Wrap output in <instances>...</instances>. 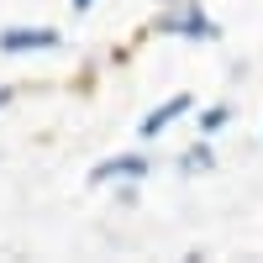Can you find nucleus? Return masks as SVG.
<instances>
[{
	"label": "nucleus",
	"mask_w": 263,
	"mask_h": 263,
	"mask_svg": "<svg viewBox=\"0 0 263 263\" xmlns=\"http://www.w3.org/2000/svg\"><path fill=\"white\" fill-rule=\"evenodd\" d=\"M137 174H147V158H111L95 168V179H137Z\"/></svg>",
	"instance_id": "7ed1b4c3"
},
{
	"label": "nucleus",
	"mask_w": 263,
	"mask_h": 263,
	"mask_svg": "<svg viewBox=\"0 0 263 263\" xmlns=\"http://www.w3.org/2000/svg\"><path fill=\"white\" fill-rule=\"evenodd\" d=\"M53 42H58V32L53 27H16V32H6V37H0V48H6V53H27V48H53Z\"/></svg>",
	"instance_id": "f257e3e1"
},
{
	"label": "nucleus",
	"mask_w": 263,
	"mask_h": 263,
	"mask_svg": "<svg viewBox=\"0 0 263 263\" xmlns=\"http://www.w3.org/2000/svg\"><path fill=\"white\" fill-rule=\"evenodd\" d=\"M163 27H168V32H190V37H211V32H216L205 16H179V21H163Z\"/></svg>",
	"instance_id": "20e7f679"
},
{
	"label": "nucleus",
	"mask_w": 263,
	"mask_h": 263,
	"mask_svg": "<svg viewBox=\"0 0 263 263\" xmlns=\"http://www.w3.org/2000/svg\"><path fill=\"white\" fill-rule=\"evenodd\" d=\"M74 6H90V0H74Z\"/></svg>",
	"instance_id": "39448f33"
},
{
	"label": "nucleus",
	"mask_w": 263,
	"mask_h": 263,
	"mask_svg": "<svg viewBox=\"0 0 263 263\" xmlns=\"http://www.w3.org/2000/svg\"><path fill=\"white\" fill-rule=\"evenodd\" d=\"M184 111H190V95H174L168 105H158V111H153V116L142 121V137H158V132H163L174 116H184Z\"/></svg>",
	"instance_id": "f03ea898"
}]
</instances>
